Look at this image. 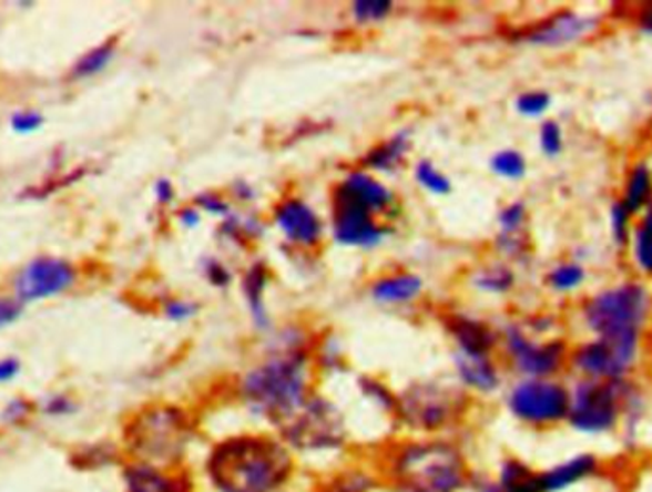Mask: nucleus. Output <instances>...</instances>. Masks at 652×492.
Listing matches in <instances>:
<instances>
[{
	"mask_svg": "<svg viewBox=\"0 0 652 492\" xmlns=\"http://www.w3.org/2000/svg\"><path fill=\"white\" fill-rule=\"evenodd\" d=\"M298 465L277 433L237 431L208 444L198 470L206 492H286Z\"/></svg>",
	"mask_w": 652,
	"mask_h": 492,
	"instance_id": "obj_1",
	"label": "nucleus"
},
{
	"mask_svg": "<svg viewBox=\"0 0 652 492\" xmlns=\"http://www.w3.org/2000/svg\"><path fill=\"white\" fill-rule=\"evenodd\" d=\"M262 361L243 372L235 396L243 409L279 430L313 396L312 357L304 336L288 332Z\"/></svg>",
	"mask_w": 652,
	"mask_h": 492,
	"instance_id": "obj_2",
	"label": "nucleus"
},
{
	"mask_svg": "<svg viewBox=\"0 0 652 492\" xmlns=\"http://www.w3.org/2000/svg\"><path fill=\"white\" fill-rule=\"evenodd\" d=\"M378 468L394 492H466L473 473L462 444L450 435H410L389 443Z\"/></svg>",
	"mask_w": 652,
	"mask_h": 492,
	"instance_id": "obj_3",
	"label": "nucleus"
},
{
	"mask_svg": "<svg viewBox=\"0 0 652 492\" xmlns=\"http://www.w3.org/2000/svg\"><path fill=\"white\" fill-rule=\"evenodd\" d=\"M197 435V418L190 410L172 403L150 404L124 426V454L134 462L180 470Z\"/></svg>",
	"mask_w": 652,
	"mask_h": 492,
	"instance_id": "obj_4",
	"label": "nucleus"
},
{
	"mask_svg": "<svg viewBox=\"0 0 652 492\" xmlns=\"http://www.w3.org/2000/svg\"><path fill=\"white\" fill-rule=\"evenodd\" d=\"M296 459L336 460L352 444L346 414L328 397L313 393L288 422L275 431Z\"/></svg>",
	"mask_w": 652,
	"mask_h": 492,
	"instance_id": "obj_5",
	"label": "nucleus"
},
{
	"mask_svg": "<svg viewBox=\"0 0 652 492\" xmlns=\"http://www.w3.org/2000/svg\"><path fill=\"white\" fill-rule=\"evenodd\" d=\"M469 393L458 382L420 380L397 393L395 424L410 435H447L460 424L468 409Z\"/></svg>",
	"mask_w": 652,
	"mask_h": 492,
	"instance_id": "obj_6",
	"label": "nucleus"
},
{
	"mask_svg": "<svg viewBox=\"0 0 652 492\" xmlns=\"http://www.w3.org/2000/svg\"><path fill=\"white\" fill-rule=\"evenodd\" d=\"M571 391L553 378H523L511 386L506 407L517 422L546 430L567 422Z\"/></svg>",
	"mask_w": 652,
	"mask_h": 492,
	"instance_id": "obj_7",
	"label": "nucleus"
},
{
	"mask_svg": "<svg viewBox=\"0 0 652 492\" xmlns=\"http://www.w3.org/2000/svg\"><path fill=\"white\" fill-rule=\"evenodd\" d=\"M624 380L620 382H598L580 380L572 388L571 403L567 422L572 430L582 435H607L617 430L624 401Z\"/></svg>",
	"mask_w": 652,
	"mask_h": 492,
	"instance_id": "obj_8",
	"label": "nucleus"
},
{
	"mask_svg": "<svg viewBox=\"0 0 652 492\" xmlns=\"http://www.w3.org/2000/svg\"><path fill=\"white\" fill-rule=\"evenodd\" d=\"M646 309L649 296L645 290L638 285H625L593 298L585 308V319L599 338H619L639 335Z\"/></svg>",
	"mask_w": 652,
	"mask_h": 492,
	"instance_id": "obj_9",
	"label": "nucleus"
},
{
	"mask_svg": "<svg viewBox=\"0 0 652 492\" xmlns=\"http://www.w3.org/2000/svg\"><path fill=\"white\" fill-rule=\"evenodd\" d=\"M638 344L639 335L599 338L578 349L572 357V365L584 380L620 382L635 362Z\"/></svg>",
	"mask_w": 652,
	"mask_h": 492,
	"instance_id": "obj_10",
	"label": "nucleus"
},
{
	"mask_svg": "<svg viewBox=\"0 0 652 492\" xmlns=\"http://www.w3.org/2000/svg\"><path fill=\"white\" fill-rule=\"evenodd\" d=\"M75 269L62 258H37L21 269L16 279V295L21 304L63 295L75 283Z\"/></svg>",
	"mask_w": 652,
	"mask_h": 492,
	"instance_id": "obj_11",
	"label": "nucleus"
},
{
	"mask_svg": "<svg viewBox=\"0 0 652 492\" xmlns=\"http://www.w3.org/2000/svg\"><path fill=\"white\" fill-rule=\"evenodd\" d=\"M388 233V227L378 224L368 211L333 195V237L336 243L373 250L386 240Z\"/></svg>",
	"mask_w": 652,
	"mask_h": 492,
	"instance_id": "obj_12",
	"label": "nucleus"
},
{
	"mask_svg": "<svg viewBox=\"0 0 652 492\" xmlns=\"http://www.w3.org/2000/svg\"><path fill=\"white\" fill-rule=\"evenodd\" d=\"M506 349L523 378H551L563 365V342L534 344L517 327L506 332Z\"/></svg>",
	"mask_w": 652,
	"mask_h": 492,
	"instance_id": "obj_13",
	"label": "nucleus"
},
{
	"mask_svg": "<svg viewBox=\"0 0 652 492\" xmlns=\"http://www.w3.org/2000/svg\"><path fill=\"white\" fill-rule=\"evenodd\" d=\"M273 222L288 243L315 248L323 240L325 224L312 205L298 197H286L273 208Z\"/></svg>",
	"mask_w": 652,
	"mask_h": 492,
	"instance_id": "obj_14",
	"label": "nucleus"
},
{
	"mask_svg": "<svg viewBox=\"0 0 652 492\" xmlns=\"http://www.w3.org/2000/svg\"><path fill=\"white\" fill-rule=\"evenodd\" d=\"M123 492H197V483L185 468H161L126 460L121 468Z\"/></svg>",
	"mask_w": 652,
	"mask_h": 492,
	"instance_id": "obj_15",
	"label": "nucleus"
},
{
	"mask_svg": "<svg viewBox=\"0 0 652 492\" xmlns=\"http://www.w3.org/2000/svg\"><path fill=\"white\" fill-rule=\"evenodd\" d=\"M603 472V464L593 452H577L548 465L537 472L540 492H571L574 486L584 485L591 479H598Z\"/></svg>",
	"mask_w": 652,
	"mask_h": 492,
	"instance_id": "obj_16",
	"label": "nucleus"
},
{
	"mask_svg": "<svg viewBox=\"0 0 652 492\" xmlns=\"http://www.w3.org/2000/svg\"><path fill=\"white\" fill-rule=\"evenodd\" d=\"M333 195L352 201L373 216L388 213L389 208L395 205L394 192L367 171L349 172L346 178L336 185Z\"/></svg>",
	"mask_w": 652,
	"mask_h": 492,
	"instance_id": "obj_17",
	"label": "nucleus"
},
{
	"mask_svg": "<svg viewBox=\"0 0 652 492\" xmlns=\"http://www.w3.org/2000/svg\"><path fill=\"white\" fill-rule=\"evenodd\" d=\"M384 485L378 464L346 462L320 475L313 492H378Z\"/></svg>",
	"mask_w": 652,
	"mask_h": 492,
	"instance_id": "obj_18",
	"label": "nucleus"
},
{
	"mask_svg": "<svg viewBox=\"0 0 652 492\" xmlns=\"http://www.w3.org/2000/svg\"><path fill=\"white\" fill-rule=\"evenodd\" d=\"M452 361H455L458 386L468 393L473 391L479 396H490L502 386L500 370L490 356H468V353L455 351Z\"/></svg>",
	"mask_w": 652,
	"mask_h": 492,
	"instance_id": "obj_19",
	"label": "nucleus"
},
{
	"mask_svg": "<svg viewBox=\"0 0 652 492\" xmlns=\"http://www.w3.org/2000/svg\"><path fill=\"white\" fill-rule=\"evenodd\" d=\"M447 330L455 340V351L468 356H490L497 346V335L485 322L469 319L466 315H449Z\"/></svg>",
	"mask_w": 652,
	"mask_h": 492,
	"instance_id": "obj_20",
	"label": "nucleus"
},
{
	"mask_svg": "<svg viewBox=\"0 0 652 492\" xmlns=\"http://www.w3.org/2000/svg\"><path fill=\"white\" fill-rule=\"evenodd\" d=\"M424 290V280L415 274H394L374 280L370 295L374 300L388 306H399L416 300Z\"/></svg>",
	"mask_w": 652,
	"mask_h": 492,
	"instance_id": "obj_21",
	"label": "nucleus"
},
{
	"mask_svg": "<svg viewBox=\"0 0 652 492\" xmlns=\"http://www.w3.org/2000/svg\"><path fill=\"white\" fill-rule=\"evenodd\" d=\"M595 23L585 18L574 14H559L558 18L548 21L542 28L527 37L530 42L534 44H543V47H558L564 42L574 41L578 37L588 33Z\"/></svg>",
	"mask_w": 652,
	"mask_h": 492,
	"instance_id": "obj_22",
	"label": "nucleus"
},
{
	"mask_svg": "<svg viewBox=\"0 0 652 492\" xmlns=\"http://www.w3.org/2000/svg\"><path fill=\"white\" fill-rule=\"evenodd\" d=\"M410 147H412L410 132H397L394 136L388 137L386 142H381V144L368 151L365 158H363V164L367 166L368 171L395 174L405 163Z\"/></svg>",
	"mask_w": 652,
	"mask_h": 492,
	"instance_id": "obj_23",
	"label": "nucleus"
},
{
	"mask_svg": "<svg viewBox=\"0 0 652 492\" xmlns=\"http://www.w3.org/2000/svg\"><path fill=\"white\" fill-rule=\"evenodd\" d=\"M267 277L269 274H267V266L264 262L252 264L243 277V295H245L246 306L251 311L252 321L262 330L269 327V315H267L264 300Z\"/></svg>",
	"mask_w": 652,
	"mask_h": 492,
	"instance_id": "obj_24",
	"label": "nucleus"
},
{
	"mask_svg": "<svg viewBox=\"0 0 652 492\" xmlns=\"http://www.w3.org/2000/svg\"><path fill=\"white\" fill-rule=\"evenodd\" d=\"M498 492H540L537 483V470L516 457H508L498 464Z\"/></svg>",
	"mask_w": 652,
	"mask_h": 492,
	"instance_id": "obj_25",
	"label": "nucleus"
},
{
	"mask_svg": "<svg viewBox=\"0 0 652 492\" xmlns=\"http://www.w3.org/2000/svg\"><path fill=\"white\" fill-rule=\"evenodd\" d=\"M116 41L103 42L100 47L89 50L86 54L82 55L81 60L75 63L73 68V76L75 79H89V76L102 73L103 69L108 68L111 60L115 58Z\"/></svg>",
	"mask_w": 652,
	"mask_h": 492,
	"instance_id": "obj_26",
	"label": "nucleus"
},
{
	"mask_svg": "<svg viewBox=\"0 0 652 492\" xmlns=\"http://www.w3.org/2000/svg\"><path fill=\"white\" fill-rule=\"evenodd\" d=\"M471 283H473V287L479 288L482 293L502 295V293H508L513 287V274L508 267L503 266L482 267L471 277Z\"/></svg>",
	"mask_w": 652,
	"mask_h": 492,
	"instance_id": "obj_27",
	"label": "nucleus"
},
{
	"mask_svg": "<svg viewBox=\"0 0 652 492\" xmlns=\"http://www.w3.org/2000/svg\"><path fill=\"white\" fill-rule=\"evenodd\" d=\"M651 172L646 171L643 164L635 166L628 182V192H625L624 206L628 213H635L641 206L645 205L646 198L651 195Z\"/></svg>",
	"mask_w": 652,
	"mask_h": 492,
	"instance_id": "obj_28",
	"label": "nucleus"
},
{
	"mask_svg": "<svg viewBox=\"0 0 652 492\" xmlns=\"http://www.w3.org/2000/svg\"><path fill=\"white\" fill-rule=\"evenodd\" d=\"M415 178L426 192L434 195H447L452 189V184L445 176V172L439 171L429 158H421L420 163L416 164Z\"/></svg>",
	"mask_w": 652,
	"mask_h": 492,
	"instance_id": "obj_29",
	"label": "nucleus"
},
{
	"mask_svg": "<svg viewBox=\"0 0 652 492\" xmlns=\"http://www.w3.org/2000/svg\"><path fill=\"white\" fill-rule=\"evenodd\" d=\"M490 168L498 176L508 180L523 178L527 172V163L519 151L503 150L497 153L490 161Z\"/></svg>",
	"mask_w": 652,
	"mask_h": 492,
	"instance_id": "obj_30",
	"label": "nucleus"
},
{
	"mask_svg": "<svg viewBox=\"0 0 652 492\" xmlns=\"http://www.w3.org/2000/svg\"><path fill=\"white\" fill-rule=\"evenodd\" d=\"M394 10V2L389 0H357L354 2L355 21L359 23H373V21L386 20Z\"/></svg>",
	"mask_w": 652,
	"mask_h": 492,
	"instance_id": "obj_31",
	"label": "nucleus"
},
{
	"mask_svg": "<svg viewBox=\"0 0 652 492\" xmlns=\"http://www.w3.org/2000/svg\"><path fill=\"white\" fill-rule=\"evenodd\" d=\"M77 403L68 393H52L44 397L41 403V412L48 418H68L75 414Z\"/></svg>",
	"mask_w": 652,
	"mask_h": 492,
	"instance_id": "obj_32",
	"label": "nucleus"
},
{
	"mask_svg": "<svg viewBox=\"0 0 652 492\" xmlns=\"http://www.w3.org/2000/svg\"><path fill=\"white\" fill-rule=\"evenodd\" d=\"M195 206L198 211H204V213L217 216V218H227L232 214V205L216 192L198 193L195 197Z\"/></svg>",
	"mask_w": 652,
	"mask_h": 492,
	"instance_id": "obj_33",
	"label": "nucleus"
},
{
	"mask_svg": "<svg viewBox=\"0 0 652 492\" xmlns=\"http://www.w3.org/2000/svg\"><path fill=\"white\" fill-rule=\"evenodd\" d=\"M584 279V269L574 264H567V266H559L553 274L550 275V285L558 290H571L578 287Z\"/></svg>",
	"mask_w": 652,
	"mask_h": 492,
	"instance_id": "obj_34",
	"label": "nucleus"
},
{
	"mask_svg": "<svg viewBox=\"0 0 652 492\" xmlns=\"http://www.w3.org/2000/svg\"><path fill=\"white\" fill-rule=\"evenodd\" d=\"M204 279L211 283L212 287L225 288L232 285L233 275L230 267L217 258H204L203 266Z\"/></svg>",
	"mask_w": 652,
	"mask_h": 492,
	"instance_id": "obj_35",
	"label": "nucleus"
},
{
	"mask_svg": "<svg viewBox=\"0 0 652 492\" xmlns=\"http://www.w3.org/2000/svg\"><path fill=\"white\" fill-rule=\"evenodd\" d=\"M516 107L521 115L540 116L550 107V96L543 92H527L517 98Z\"/></svg>",
	"mask_w": 652,
	"mask_h": 492,
	"instance_id": "obj_36",
	"label": "nucleus"
},
{
	"mask_svg": "<svg viewBox=\"0 0 652 492\" xmlns=\"http://www.w3.org/2000/svg\"><path fill=\"white\" fill-rule=\"evenodd\" d=\"M197 301L184 300V298H171V300L164 304V315L174 322H184L193 319L198 314Z\"/></svg>",
	"mask_w": 652,
	"mask_h": 492,
	"instance_id": "obj_37",
	"label": "nucleus"
},
{
	"mask_svg": "<svg viewBox=\"0 0 652 492\" xmlns=\"http://www.w3.org/2000/svg\"><path fill=\"white\" fill-rule=\"evenodd\" d=\"M31 409H33V404L26 399H21V397L12 399V401H8L4 409L0 410V422L7 426L23 424L31 414Z\"/></svg>",
	"mask_w": 652,
	"mask_h": 492,
	"instance_id": "obj_38",
	"label": "nucleus"
},
{
	"mask_svg": "<svg viewBox=\"0 0 652 492\" xmlns=\"http://www.w3.org/2000/svg\"><path fill=\"white\" fill-rule=\"evenodd\" d=\"M42 123H44V116L39 111H16L14 115L10 116V126L18 134L37 132L41 129Z\"/></svg>",
	"mask_w": 652,
	"mask_h": 492,
	"instance_id": "obj_39",
	"label": "nucleus"
},
{
	"mask_svg": "<svg viewBox=\"0 0 652 492\" xmlns=\"http://www.w3.org/2000/svg\"><path fill=\"white\" fill-rule=\"evenodd\" d=\"M540 145H542L546 155H550V157L558 155L563 147V137H561V129L558 123H553V121L543 123L542 131H540Z\"/></svg>",
	"mask_w": 652,
	"mask_h": 492,
	"instance_id": "obj_40",
	"label": "nucleus"
},
{
	"mask_svg": "<svg viewBox=\"0 0 652 492\" xmlns=\"http://www.w3.org/2000/svg\"><path fill=\"white\" fill-rule=\"evenodd\" d=\"M635 260L641 269L652 274V233L646 232L645 227L638 229L635 235Z\"/></svg>",
	"mask_w": 652,
	"mask_h": 492,
	"instance_id": "obj_41",
	"label": "nucleus"
},
{
	"mask_svg": "<svg viewBox=\"0 0 652 492\" xmlns=\"http://www.w3.org/2000/svg\"><path fill=\"white\" fill-rule=\"evenodd\" d=\"M524 219V206L521 203H513V205L506 206L502 213H500V226H502L503 233H516Z\"/></svg>",
	"mask_w": 652,
	"mask_h": 492,
	"instance_id": "obj_42",
	"label": "nucleus"
},
{
	"mask_svg": "<svg viewBox=\"0 0 652 492\" xmlns=\"http://www.w3.org/2000/svg\"><path fill=\"white\" fill-rule=\"evenodd\" d=\"M23 314V304L18 298H0V330L18 321Z\"/></svg>",
	"mask_w": 652,
	"mask_h": 492,
	"instance_id": "obj_43",
	"label": "nucleus"
},
{
	"mask_svg": "<svg viewBox=\"0 0 652 492\" xmlns=\"http://www.w3.org/2000/svg\"><path fill=\"white\" fill-rule=\"evenodd\" d=\"M466 492H498V483L495 473H482L473 470L471 478H469Z\"/></svg>",
	"mask_w": 652,
	"mask_h": 492,
	"instance_id": "obj_44",
	"label": "nucleus"
},
{
	"mask_svg": "<svg viewBox=\"0 0 652 492\" xmlns=\"http://www.w3.org/2000/svg\"><path fill=\"white\" fill-rule=\"evenodd\" d=\"M153 193H155L156 203L163 206L171 205L172 201L176 198L174 184H172L171 180L166 178L156 180Z\"/></svg>",
	"mask_w": 652,
	"mask_h": 492,
	"instance_id": "obj_45",
	"label": "nucleus"
},
{
	"mask_svg": "<svg viewBox=\"0 0 652 492\" xmlns=\"http://www.w3.org/2000/svg\"><path fill=\"white\" fill-rule=\"evenodd\" d=\"M21 372L20 359L16 357H4L0 359V383L12 382Z\"/></svg>",
	"mask_w": 652,
	"mask_h": 492,
	"instance_id": "obj_46",
	"label": "nucleus"
},
{
	"mask_svg": "<svg viewBox=\"0 0 652 492\" xmlns=\"http://www.w3.org/2000/svg\"><path fill=\"white\" fill-rule=\"evenodd\" d=\"M625 219H628V208L624 205H617L612 208V226L617 232V239L622 243L625 240Z\"/></svg>",
	"mask_w": 652,
	"mask_h": 492,
	"instance_id": "obj_47",
	"label": "nucleus"
},
{
	"mask_svg": "<svg viewBox=\"0 0 652 492\" xmlns=\"http://www.w3.org/2000/svg\"><path fill=\"white\" fill-rule=\"evenodd\" d=\"M177 219H180L182 226L193 229V227H197L201 224V211L195 205L184 206V208H180Z\"/></svg>",
	"mask_w": 652,
	"mask_h": 492,
	"instance_id": "obj_48",
	"label": "nucleus"
},
{
	"mask_svg": "<svg viewBox=\"0 0 652 492\" xmlns=\"http://www.w3.org/2000/svg\"><path fill=\"white\" fill-rule=\"evenodd\" d=\"M233 193L237 195L238 201H252L254 198V189L246 182H237L233 185Z\"/></svg>",
	"mask_w": 652,
	"mask_h": 492,
	"instance_id": "obj_49",
	"label": "nucleus"
},
{
	"mask_svg": "<svg viewBox=\"0 0 652 492\" xmlns=\"http://www.w3.org/2000/svg\"><path fill=\"white\" fill-rule=\"evenodd\" d=\"M641 25H643L646 31H652V4H649V8L643 10V16H641Z\"/></svg>",
	"mask_w": 652,
	"mask_h": 492,
	"instance_id": "obj_50",
	"label": "nucleus"
},
{
	"mask_svg": "<svg viewBox=\"0 0 652 492\" xmlns=\"http://www.w3.org/2000/svg\"><path fill=\"white\" fill-rule=\"evenodd\" d=\"M643 227H645L646 232L652 233V208L645 216V224H643Z\"/></svg>",
	"mask_w": 652,
	"mask_h": 492,
	"instance_id": "obj_51",
	"label": "nucleus"
}]
</instances>
